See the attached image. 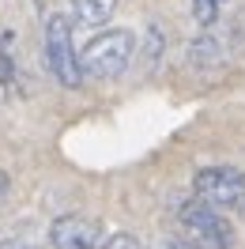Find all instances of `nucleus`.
I'll use <instances>...</instances> for the list:
<instances>
[{
	"label": "nucleus",
	"instance_id": "nucleus-1",
	"mask_svg": "<svg viewBox=\"0 0 245 249\" xmlns=\"http://www.w3.org/2000/svg\"><path fill=\"white\" fill-rule=\"evenodd\" d=\"M83 72L91 79H117L128 72L136 57V38L132 31H102L83 46Z\"/></svg>",
	"mask_w": 245,
	"mask_h": 249
},
{
	"label": "nucleus",
	"instance_id": "nucleus-2",
	"mask_svg": "<svg viewBox=\"0 0 245 249\" xmlns=\"http://www.w3.org/2000/svg\"><path fill=\"white\" fill-rule=\"evenodd\" d=\"M181 219V231L189 242H196L200 249H230L234 246V231H230V219L208 200H185L177 208Z\"/></svg>",
	"mask_w": 245,
	"mask_h": 249
},
{
	"label": "nucleus",
	"instance_id": "nucleus-3",
	"mask_svg": "<svg viewBox=\"0 0 245 249\" xmlns=\"http://www.w3.org/2000/svg\"><path fill=\"white\" fill-rule=\"evenodd\" d=\"M46 64L61 87H79L83 76H87L83 72V57L72 46V27H68L64 16L46 19Z\"/></svg>",
	"mask_w": 245,
	"mask_h": 249
},
{
	"label": "nucleus",
	"instance_id": "nucleus-4",
	"mask_svg": "<svg viewBox=\"0 0 245 249\" xmlns=\"http://www.w3.org/2000/svg\"><path fill=\"white\" fill-rule=\"evenodd\" d=\"M192 193L215 208H238L245 204V170L238 166H200L192 174Z\"/></svg>",
	"mask_w": 245,
	"mask_h": 249
},
{
	"label": "nucleus",
	"instance_id": "nucleus-5",
	"mask_svg": "<svg viewBox=\"0 0 245 249\" xmlns=\"http://www.w3.org/2000/svg\"><path fill=\"white\" fill-rule=\"evenodd\" d=\"M53 249H98L102 246V227L87 215H61L49 227Z\"/></svg>",
	"mask_w": 245,
	"mask_h": 249
},
{
	"label": "nucleus",
	"instance_id": "nucleus-6",
	"mask_svg": "<svg viewBox=\"0 0 245 249\" xmlns=\"http://www.w3.org/2000/svg\"><path fill=\"white\" fill-rule=\"evenodd\" d=\"M189 57H192L196 68H215V64L227 61V46H223V38H219L211 27H204V34H200L196 42H192V49H189Z\"/></svg>",
	"mask_w": 245,
	"mask_h": 249
},
{
	"label": "nucleus",
	"instance_id": "nucleus-7",
	"mask_svg": "<svg viewBox=\"0 0 245 249\" xmlns=\"http://www.w3.org/2000/svg\"><path fill=\"white\" fill-rule=\"evenodd\" d=\"M72 8H76L79 23H87V27H106L109 16H113V8H117V0H72Z\"/></svg>",
	"mask_w": 245,
	"mask_h": 249
},
{
	"label": "nucleus",
	"instance_id": "nucleus-8",
	"mask_svg": "<svg viewBox=\"0 0 245 249\" xmlns=\"http://www.w3.org/2000/svg\"><path fill=\"white\" fill-rule=\"evenodd\" d=\"M189 4H192V19L200 27H215L219 12L227 8V0H189Z\"/></svg>",
	"mask_w": 245,
	"mask_h": 249
},
{
	"label": "nucleus",
	"instance_id": "nucleus-9",
	"mask_svg": "<svg viewBox=\"0 0 245 249\" xmlns=\"http://www.w3.org/2000/svg\"><path fill=\"white\" fill-rule=\"evenodd\" d=\"M0 83L12 87L16 83V61H12V49H8V38L0 34Z\"/></svg>",
	"mask_w": 245,
	"mask_h": 249
},
{
	"label": "nucleus",
	"instance_id": "nucleus-10",
	"mask_svg": "<svg viewBox=\"0 0 245 249\" xmlns=\"http://www.w3.org/2000/svg\"><path fill=\"white\" fill-rule=\"evenodd\" d=\"M98 249H140V242L132 234H109V238H102Z\"/></svg>",
	"mask_w": 245,
	"mask_h": 249
},
{
	"label": "nucleus",
	"instance_id": "nucleus-11",
	"mask_svg": "<svg viewBox=\"0 0 245 249\" xmlns=\"http://www.w3.org/2000/svg\"><path fill=\"white\" fill-rule=\"evenodd\" d=\"M158 249H200L196 242H189V238H170V242H162Z\"/></svg>",
	"mask_w": 245,
	"mask_h": 249
},
{
	"label": "nucleus",
	"instance_id": "nucleus-12",
	"mask_svg": "<svg viewBox=\"0 0 245 249\" xmlns=\"http://www.w3.org/2000/svg\"><path fill=\"white\" fill-rule=\"evenodd\" d=\"M8 189H12V181H8V170H0V204H4V196H8Z\"/></svg>",
	"mask_w": 245,
	"mask_h": 249
},
{
	"label": "nucleus",
	"instance_id": "nucleus-13",
	"mask_svg": "<svg viewBox=\"0 0 245 249\" xmlns=\"http://www.w3.org/2000/svg\"><path fill=\"white\" fill-rule=\"evenodd\" d=\"M12 249H27V246H12Z\"/></svg>",
	"mask_w": 245,
	"mask_h": 249
}]
</instances>
